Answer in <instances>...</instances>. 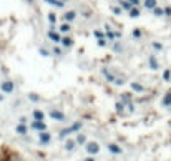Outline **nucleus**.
<instances>
[{"mask_svg":"<svg viewBox=\"0 0 171 161\" xmlns=\"http://www.w3.org/2000/svg\"><path fill=\"white\" fill-rule=\"evenodd\" d=\"M75 141H76V145L78 146H85L86 143H88V138H86V135L85 133H76V136H75Z\"/></svg>","mask_w":171,"mask_h":161,"instance_id":"15","label":"nucleus"},{"mask_svg":"<svg viewBox=\"0 0 171 161\" xmlns=\"http://www.w3.org/2000/svg\"><path fill=\"white\" fill-rule=\"evenodd\" d=\"M76 18V12L75 10H67L63 13V22H68V23H71V22Z\"/></svg>","mask_w":171,"mask_h":161,"instance_id":"16","label":"nucleus"},{"mask_svg":"<svg viewBox=\"0 0 171 161\" xmlns=\"http://www.w3.org/2000/svg\"><path fill=\"white\" fill-rule=\"evenodd\" d=\"M163 78H164V80H166V82H168V80H170V78H171V72H170V70H166V72H164V73H163Z\"/></svg>","mask_w":171,"mask_h":161,"instance_id":"41","label":"nucleus"},{"mask_svg":"<svg viewBox=\"0 0 171 161\" xmlns=\"http://www.w3.org/2000/svg\"><path fill=\"white\" fill-rule=\"evenodd\" d=\"M53 7L55 8H65V7H67V2H63V0H55Z\"/></svg>","mask_w":171,"mask_h":161,"instance_id":"34","label":"nucleus"},{"mask_svg":"<svg viewBox=\"0 0 171 161\" xmlns=\"http://www.w3.org/2000/svg\"><path fill=\"white\" fill-rule=\"evenodd\" d=\"M28 130H30V125H25V123H18V125L15 126V133L20 135V136L28 135Z\"/></svg>","mask_w":171,"mask_h":161,"instance_id":"12","label":"nucleus"},{"mask_svg":"<svg viewBox=\"0 0 171 161\" xmlns=\"http://www.w3.org/2000/svg\"><path fill=\"white\" fill-rule=\"evenodd\" d=\"M23 2H27L28 5H33V4H35V0H23Z\"/></svg>","mask_w":171,"mask_h":161,"instance_id":"46","label":"nucleus"},{"mask_svg":"<svg viewBox=\"0 0 171 161\" xmlns=\"http://www.w3.org/2000/svg\"><path fill=\"white\" fill-rule=\"evenodd\" d=\"M76 146H78V145H76V141L73 140V138H67L65 143H63V150L67 151V153H73V151L76 150Z\"/></svg>","mask_w":171,"mask_h":161,"instance_id":"9","label":"nucleus"},{"mask_svg":"<svg viewBox=\"0 0 171 161\" xmlns=\"http://www.w3.org/2000/svg\"><path fill=\"white\" fill-rule=\"evenodd\" d=\"M83 148L86 150V153L93 154V156H96V154L100 153V143H98V141H88Z\"/></svg>","mask_w":171,"mask_h":161,"instance_id":"5","label":"nucleus"},{"mask_svg":"<svg viewBox=\"0 0 171 161\" xmlns=\"http://www.w3.org/2000/svg\"><path fill=\"white\" fill-rule=\"evenodd\" d=\"M38 143L42 145V146H48V145L52 143V133L48 131V130L38 133Z\"/></svg>","mask_w":171,"mask_h":161,"instance_id":"4","label":"nucleus"},{"mask_svg":"<svg viewBox=\"0 0 171 161\" xmlns=\"http://www.w3.org/2000/svg\"><path fill=\"white\" fill-rule=\"evenodd\" d=\"M135 103H133V101H131V103H128V105H126V110H128V113H135Z\"/></svg>","mask_w":171,"mask_h":161,"instance_id":"39","label":"nucleus"},{"mask_svg":"<svg viewBox=\"0 0 171 161\" xmlns=\"http://www.w3.org/2000/svg\"><path fill=\"white\" fill-rule=\"evenodd\" d=\"M52 55H53V57H63V47H62L60 43L52 48Z\"/></svg>","mask_w":171,"mask_h":161,"instance_id":"25","label":"nucleus"},{"mask_svg":"<svg viewBox=\"0 0 171 161\" xmlns=\"http://www.w3.org/2000/svg\"><path fill=\"white\" fill-rule=\"evenodd\" d=\"M163 106H171V91L166 93V97L163 98Z\"/></svg>","mask_w":171,"mask_h":161,"instance_id":"31","label":"nucleus"},{"mask_svg":"<svg viewBox=\"0 0 171 161\" xmlns=\"http://www.w3.org/2000/svg\"><path fill=\"white\" fill-rule=\"evenodd\" d=\"M27 98H28V101H32V103H40V101H42V95L35 93V91H30V93L27 95Z\"/></svg>","mask_w":171,"mask_h":161,"instance_id":"20","label":"nucleus"},{"mask_svg":"<svg viewBox=\"0 0 171 161\" xmlns=\"http://www.w3.org/2000/svg\"><path fill=\"white\" fill-rule=\"evenodd\" d=\"M111 12H113V15H123V8H121L120 5H115V7H111Z\"/></svg>","mask_w":171,"mask_h":161,"instance_id":"32","label":"nucleus"},{"mask_svg":"<svg viewBox=\"0 0 171 161\" xmlns=\"http://www.w3.org/2000/svg\"><path fill=\"white\" fill-rule=\"evenodd\" d=\"M153 13L156 15V17H161V15H164V10H163V8H160V7H154L153 8Z\"/></svg>","mask_w":171,"mask_h":161,"instance_id":"37","label":"nucleus"},{"mask_svg":"<svg viewBox=\"0 0 171 161\" xmlns=\"http://www.w3.org/2000/svg\"><path fill=\"white\" fill-rule=\"evenodd\" d=\"M164 15H171V7H166V8H164Z\"/></svg>","mask_w":171,"mask_h":161,"instance_id":"44","label":"nucleus"},{"mask_svg":"<svg viewBox=\"0 0 171 161\" xmlns=\"http://www.w3.org/2000/svg\"><path fill=\"white\" fill-rule=\"evenodd\" d=\"M38 53L42 55L43 58H46V57H50V55H52V50H48V48H45V47H40L38 48Z\"/></svg>","mask_w":171,"mask_h":161,"instance_id":"27","label":"nucleus"},{"mask_svg":"<svg viewBox=\"0 0 171 161\" xmlns=\"http://www.w3.org/2000/svg\"><path fill=\"white\" fill-rule=\"evenodd\" d=\"M83 161H96V160H95V156H93V154H88L86 158H83Z\"/></svg>","mask_w":171,"mask_h":161,"instance_id":"43","label":"nucleus"},{"mask_svg":"<svg viewBox=\"0 0 171 161\" xmlns=\"http://www.w3.org/2000/svg\"><path fill=\"white\" fill-rule=\"evenodd\" d=\"M48 116H50L53 121H58V123H65V121H67V115H65L60 108H50Z\"/></svg>","mask_w":171,"mask_h":161,"instance_id":"1","label":"nucleus"},{"mask_svg":"<svg viewBox=\"0 0 171 161\" xmlns=\"http://www.w3.org/2000/svg\"><path fill=\"white\" fill-rule=\"evenodd\" d=\"M70 135H73V131H71L70 126H67V128H62L60 131H58V140H67V138H70Z\"/></svg>","mask_w":171,"mask_h":161,"instance_id":"14","label":"nucleus"},{"mask_svg":"<svg viewBox=\"0 0 171 161\" xmlns=\"http://www.w3.org/2000/svg\"><path fill=\"white\" fill-rule=\"evenodd\" d=\"M148 67H150L151 70H158V68H160V63H158L154 55H150V57H148Z\"/></svg>","mask_w":171,"mask_h":161,"instance_id":"19","label":"nucleus"},{"mask_svg":"<svg viewBox=\"0 0 171 161\" xmlns=\"http://www.w3.org/2000/svg\"><path fill=\"white\" fill-rule=\"evenodd\" d=\"M120 100L123 101L125 105L131 103V101H133V93H130V91H125V93H121V95H120Z\"/></svg>","mask_w":171,"mask_h":161,"instance_id":"21","label":"nucleus"},{"mask_svg":"<svg viewBox=\"0 0 171 161\" xmlns=\"http://www.w3.org/2000/svg\"><path fill=\"white\" fill-rule=\"evenodd\" d=\"M131 90L135 91V93H143V91H145V86H143L140 82H133L131 83Z\"/></svg>","mask_w":171,"mask_h":161,"instance_id":"26","label":"nucleus"},{"mask_svg":"<svg viewBox=\"0 0 171 161\" xmlns=\"http://www.w3.org/2000/svg\"><path fill=\"white\" fill-rule=\"evenodd\" d=\"M113 85H116V86H123V85H125V78H120V76H116V80H115Z\"/></svg>","mask_w":171,"mask_h":161,"instance_id":"38","label":"nucleus"},{"mask_svg":"<svg viewBox=\"0 0 171 161\" xmlns=\"http://www.w3.org/2000/svg\"><path fill=\"white\" fill-rule=\"evenodd\" d=\"M46 20L50 22L52 27H55L57 25V22H58V15L55 13V12H48V13H46Z\"/></svg>","mask_w":171,"mask_h":161,"instance_id":"22","label":"nucleus"},{"mask_svg":"<svg viewBox=\"0 0 171 161\" xmlns=\"http://www.w3.org/2000/svg\"><path fill=\"white\" fill-rule=\"evenodd\" d=\"M70 128H71V131H73V135H76V133L82 131V128H83V121H82V120H78V121H73V123L70 125Z\"/></svg>","mask_w":171,"mask_h":161,"instance_id":"18","label":"nucleus"},{"mask_svg":"<svg viewBox=\"0 0 171 161\" xmlns=\"http://www.w3.org/2000/svg\"><path fill=\"white\" fill-rule=\"evenodd\" d=\"M118 5H120L123 10H126V12H130L133 8V4L130 2V0H120V2H118Z\"/></svg>","mask_w":171,"mask_h":161,"instance_id":"24","label":"nucleus"},{"mask_svg":"<svg viewBox=\"0 0 171 161\" xmlns=\"http://www.w3.org/2000/svg\"><path fill=\"white\" fill-rule=\"evenodd\" d=\"M108 43H111V42H108L106 38H98V40H96V45H98V47H101V48L108 47Z\"/></svg>","mask_w":171,"mask_h":161,"instance_id":"30","label":"nucleus"},{"mask_svg":"<svg viewBox=\"0 0 171 161\" xmlns=\"http://www.w3.org/2000/svg\"><path fill=\"white\" fill-rule=\"evenodd\" d=\"M101 75H103V78L106 80L108 83H115V80H116V75H115L111 70H106V68H101Z\"/></svg>","mask_w":171,"mask_h":161,"instance_id":"13","label":"nucleus"},{"mask_svg":"<svg viewBox=\"0 0 171 161\" xmlns=\"http://www.w3.org/2000/svg\"><path fill=\"white\" fill-rule=\"evenodd\" d=\"M111 43H113V50L115 52H121V50H123V47H121L120 42H116V40H115V42H111Z\"/></svg>","mask_w":171,"mask_h":161,"instance_id":"36","label":"nucleus"},{"mask_svg":"<svg viewBox=\"0 0 171 161\" xmlns=\"http://www.w3.org/2000/svg\"><path fill=\"white\" fill-rule=\"evenodd\" d=\"M62 33L58 32V28H55V27H52L50 30H48V32H46V38L50 40V42H53L55 45H58V43L62 42Z\"/></svg>","mask_w":171,"mask_h":161,"instance_id":"3","label":"nucleus"},{"mask_svg":"<svg viewBox=\"0 0 171 161\" xmlns=\"http://www.w3.org/2000/svg\"><path fill=\"white\" fill-rule=\"evenodd\" d=\"M18 123H25V125H28V118H27V116H20V118H18Z\"/></svg>","mask_w":171,"mask_h":161,"instance_id":"42","label":"nucleus"},{"mask_svg":"<svg viewBox=\"0 0 171 161\" xmlns=\"http://www.w3.org/2000/svg\"><path fill=\"white\" fill-rule=\"evenodd\" d=\"M128 13H130V17H131V18H138L140 15H141V12H140V8H138V7H133L131 10L128 12Z\"/></svg>","mask_w":171,"mask_h":161,"instance_id":"28","label":"nucleus"},{"mask_svg":"<svg viewBox=\"0 0 171 161\" xmlns=\"http://www.w3.org/2000/svg\"><path fill=\"white\" fill-rule=\"evenodd\" d=\"M125 108H126V105L121 100H118L116 103H115V111H116L118 115H125Z\"/></svg>","mask_w":171,"mask_h":161,"instance_id":"23","label":"nucleus"},{"mask_svg":"<svg viewBox=\"0 0 171 161\" xmlns=\"http://www.w3.org/2000/svg\"><path fill=\"white\" fill-rule=\"evenodd\" d=\"M106 150H108V153L113 154V156H120V154H123V148H121L118 143H108Z\"/></svg>","mask_w":171,"mask_h":161,"instance_id":"7","label":"nucleus"},{"mask_svg":"<svg viewBox=\"0 0 171 161\" xmlns=\"http://www.w3.org/2000/svg\"><path fill=\"white\" fill-rule=\"evenodd\" d=\"M30 130L40 133V131H45V130H48V126H46L45 121H35V120H32V123H30Z\"/></svg>","mask_w":171,"mask_h":161,"instance_id":"8","label":"nucleus"},{"mask_svg":"<svg viewBox=\"0 0 171 161\" xmlns=\"http://www.w3.org/2000/svg\"><path fill=\"white\" fill-rule=\"evenodd\" d=\"M42 2H45V4H48V5H53L55 4V0H42Z\"/></svg>","mask_w":171,"mask_h":161,"instance_id":"45","label":"nucleus"},{"mask_svg":"<svg viewBox=\"0 0 171 161\" xmlns=\"http://www.w3.org/2000/svg\"><path fill=\"white\" fill-rule=\"evenodd\" d=\"M60 45H62L63 48H71L73 45H75V40H73V37H70V33H68V35H63V37H62Z\"/></svg>","mask_w":171,"mask_h":161,"instance_id":"11","label":"nucleus"},{"mask_svg":"<svg viewBox=\"0 0 171 161\" xmlns=\"http://www.w3.org/2000/svg\"><path fill=\"white\" fill-rule=\"evenodd\" d=\"M45 118H46V113L42 108H35L32 111V120H35V121H45Z\"/></svg>","mask_w":171,"mask_h":161,"instance_id":"10","label":"nucleus"},{"mask_svg":"<svg viewBox=\"0 0 171 161\" xmlns=\"http://www.w3.org/2000/svg\"><path fill=\"white\" fill-rule=\"evenodd\" d=\"M105 38L108 42H115V40H120L121 38V32H113L108 25H105Z\"/></svg>","mask_w":171,"mask_h":161,"instance_id":"6","label":"nucleus"},{"mask_svg":"<svg viewBox=\"0 0 171 161\" xmlns=\"http://www.w3.org/2000/svg\"><path fill=\"white\" fill-rule=\"evenodd\" d=\"M58 32H60L62 35H68V33L71 32V25L68 23V22H63V23L58 27Z\"/></svg>","mask_w":171,"mask_h":161,"instance_id":"17","label":"nucleus"},{"mask_svg":"<svg viewBox=\"0 0 171 161\" xmlns=\"http://www.w3.org/2000/svg\"><path fill=\"white\" fill-rule=\"evenodd\" d=\"M151 45H153L154 50H163V45H161V43H158V42H153Z\"/></svg>","mask_w":171,"mask_h":161,"instance_id":"40","label":"nucleus"},{"mask_svg":"<svg viewBox=\"0 0 171 161\" xmlns=\"http://www.w3.org/2000/svg\"><path fill=\"white\" fill-rule=\"evenodd\" d=\"M93 37H95L96 40H98V38H105V32H101V30H93Z\"/></svg>","mask_w":171,"mask_h":161,"instance_id":"35","label":"nucleus"},{"mask_svg":"<svg viewBox=\"0 0 171 161\" xmlns=\"http://www.w3.org/2000/svg\"><path fill=\"white\" fill-rule=\"evenodd\" d=\"M131 37H133V38H141V37H143L141 28H135V30L131 32Z\"/></svg>","mask_w":171,"mask_h":161,"instance_id":"33","label":"nucleus"},{"mask_svg":"<svg viewBox=\"0 0 171 161\" xmlns=\"http://www.w3.org/2000/svg\"><path fill=\"white\" fill-rule=\"evenodd\" d=\"M145 7L148 8V10H153V8L156 7V0H145Z\"/></svg>","mask_w":171,"mask_h":161,"instance_id":"29","label":"nucleus"},{"mask_svg":"<svg viewBox=\"0 0 171 161\" xmlns=\"http://www.w3.org/2000/svg\"><path fill=\"white\" fill-rule=\"evenodd\" d=\"M4 98H5V97H4V95H2V93H0V103L4 101Z\"/></svg>","mask_w":171,"mask_h":161,"instance_id":"47","label":"nucleus"},{"mask_svg":"<svg viewBox=\"0 0 171 161\" xmlns=\"http://www.w3.org/2000/svg\"><path fill=\"white\" fill-rule=\"evenodd\" d=\"M0 91L4 95H12L15 91V82L12 80H4V82H0Z\"/></svg>","mask_w":171,"mask_h":161,"instance_id":"2","label":"nucleus"}]
</instances>
